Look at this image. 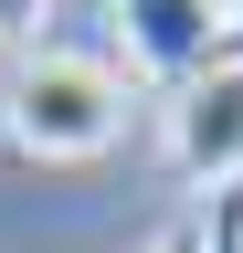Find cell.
<instances>
[{
	"instance_id": "277c9868",
	"label": "cell",
	"mask_w": 243,
	"mask_h": 253,
	"mask_svg": "<svg viewBox=\"0 0 243 253\" xmlns=\"http://www.w3.org/2000/svg\"><path fill=\"white\" fill-rule=\"evenodd\" d=\"M148 253H243V190H233V201L211 211V221H169V232L148 243Z\"/></svg>"
},
{
	"instance_id": "8992f818",
	"label": "cell",
	"mask_w": 243,
	"mask_h": 253,
	"mask_svg": "<svg viewBox=\"0 0 243 253\" xmlns=\"http://www.w3.org/2000/svg\"><path fill=\"white\" fill-rule=\"evenodd\" d=\"M222 63H243V11H233V21H222Z\"/></svg>"
},
{
	"instance_id": "3957f363",
	"label": "cell",
	"mask_w": 243,
	"mask_h": 253,
	"mask_svg": "<svg viewBox=\"0 0 243 253\" xmlns=\"http://www.w3.org/2000/svg\"><path fill=\"white\" fill-rule=\"evenodd\" d=\"M233 0H116V32H127V63L159 84H191L211 53H222Z\"/></svg>"
},
{
	"instance_id": "7a4b0ae2",
	"label": "cell",
	"mask_w": 243,
	"mask_h": 253,
	"mask_svg": "<svg viewBox=\"0 0 243 253\" xmlns=\"http://www.w3.org/2000/svg\"><path fill=\"white\" fill-rule=\"evenodd\" d=\"M169 158H180V179H201V190L243 179V63L211 53L191 84H169Z\"/></svg>"
},
{
	"instance_id": "6da1fadb",
	"label": "cell",
	"mask_w": 243,
	"mask_h": 253,
	"mask_svg": "<svg viewBox=\"0 0 243 253\" xmlns=\"http://www.w3.org/2000/svg\"><path fill=\"white\" fill-rule=\"evenodd\" d=\"M116 126H127V74H116L106 53L32 42L11 63V84H0V137H11L21 158H43V169L116 148Z\"/></svg>"
},
{
	"instance_id": "5b68a950",
	"label": "cell",
	"mask_w": 243,
	"mask_h": 253,
	"mask_svg": "<svg viewBox=\"0 0 243 253\" xmlns=\"http://www.w3.org/2000/svg\"><path fill=\"white\" fill-rule=\"evenodd\" d=\"M43 11H53V0H0V53H11V63L43 42Z\"/></svg>"
}]
</instances>
